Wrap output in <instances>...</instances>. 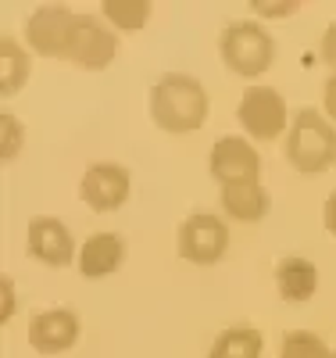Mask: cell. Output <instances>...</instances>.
I'll return each mask as SVG.
<instances>
[{
	"label": "cell",
	"instance_id": "obj_1",
	"mask_svg": "<svg viewBox=\"0 0 336 358\" xmlns=\"http://www.w3.org/2000/svg\"><path fill=\"white\" fill-rule=\"evenodd\" d=\"M147 115L168 136H190L204 129L211 115L207 86L190 72H161L147 94Z\"/></svg>",
	"mask_w": 336,
	"mask_h": 358
},
{
	"label": "cell",
	"instance_id": "obj_2",
	"mask_svg": "<svg viewBox=\"0 0 336 358\" xmlns=\"http://www.w3.org/2000/svg\"><path fill=\"white\" fill-rule=\"evenodd\" d=\"M283 155L297 176H322L336 165V126L322 108H297L283 136Z\"/></svg>",
	"mask_w": 336,
	"mask_h": 358
},
{
	"label": "cell",
	"instance_id": "obj_3",
	"mask_svg": "<svg viewBox=\"0 0 336 358\" xmlns=\"http://www.w3.org/2000/svg\"><path fill=\"white\" fill-rule=\"evenodd\" d=\"M219 57L222 65L240 79H261L276 65V36L268 25L247 18H229L219 33Z\"/></svg>",
	"mask_w": 336,
	"mask_h": 358
},
{
	"label": "cell",
	"instance_id": "obj_4",
	"mask_svg": "<svg viewBox=\"0 0 336 358\" xmlns=\"http://www.w3.org/2000/svg\"><path fill=\"white\" fill-rule=\"evenodd\" d=\"M236 122H240V133L251 143H272V140L286 136V129L293 122V111L279 90L247 86L240 94V104H236Z\"/></svg>",
	"mask_w": 336,
	"mask_h": 358
},
{
	"label": "cell",
	"instance_id": "obj_5",
	"mask_svg": "<svg viewBox=\"0 0 336 358\" xmlns=\"http://www.w3.org/2000/svg\"><path fill=\"white\" fill-rule=\"evenodd\" d=\"M175 251L182 262L211 268L229 251V222L219 212H190L175 229Z\"/></svg>",
	"mask_w": 336,
	"mask_h": 358
},
{
	"label": "cell",
	"instance_id": "obj_6",
	"mask_svg": "<svg viewBox=\"0 0 336 358\" xmlns=\"http://www.w3.org/2000/svg\"><path fill=\"white\" fill-rule=\"evenodd\" d=\"M75 18L79 11H72L68 4H40L29 11L22 36L25 47L40 54V57H54V62H68V47L75 36Z\"/></svg>",
	"mask_w": 336,
	"mask_h": 358
},
{
	"label": "cell",
	"instance_id": "obj_7",
	"mask_svg": "<svg viewBox=\"0 0 336 358\" xmlns=\"http://www.w3.org/2000/svg\"><path fill=\"white\" fill-rule=\"evenodd\" d=\"M207 172L219 187H233V183H258L265 162L258 143H251L243 133H226L211 143L207 155Z\"/></svg>",
	"mask_w": 336,
	"mask_h": 358
},
{
	"label": "cell",
	"instance_id": "obj_8",
	"mask_svg": "<svg viewBox=\"0 0 336 358\" xmlns=\"http://www.w3.org/2000/svg\"><path fill=\"white\" fill-rule=\"evenodd\" d=\"M79 197L97 215L122 212L133 197V172L122 162H89L79 179Z\"/></svg>",
	"mask_w": 336,
	"mask_h": 358
},
{
	"label": "cell",
	"instance_id": "obj_9",
	"mask_svg": "<svg viewBox=\"0 0 336 358\" xmlns=\"http://www.w3.org/2000/svg\"><path fill=\"white\" fill-rule=\"evenodd\" d=\"M118 47H122V36L101 18V15H89V11H79L75 18V36H72V47H68V62L82 72H108L118 57Z\"/></svg>",
	"mask_w": 336,
	"mask_h": 358
},
{
	"label": "cell",
	"instance_id": "obj_10",
	"mask_svg": "<svg viewBox=\"0 0 336 358\" xmlns=\"http://www.w3.org/2000/svg\"><path fill=\"white\" fill-rule=\"evenodd\" d=\"M25 251H29L33 262H40L47 268H68L79 258L72 229L57 215H33L29 219V226H25Z\"/></svg>",
	"mask_w": 336,
	"mask_h": 358
},
{
	"label": "cell",
	"instance_id": "obj_11",
	"mask_svg": "<svg viewBox=\"0 0 336 358\" xmlns=\"http://www.w3.org/2000/svg\"><path fill=\"white\" fill-rule=\"evenodd\" d=\"M25 337L36 355H65L82 337V319L68 305H54V308H43L29 319Z\"/></svg>",
	"mask_w": 336,
	"mask_h": 358
},
{
	"label": "cell",
	"instance_id": "obj_12",
	"mask_svg": "<svg viewBox=\"0 0 336 358\" xmlns=\"http://www.w3.org/2000/svg\"><path fill=\"white\" fill-rule=\"evenodd\" d=\"M129 258V244L118 229H101V233H89L86 241L79 244V258L75 268L82 280H108L115 276Z\"/></svg>",
	"mask_w": 336,
	"mask_h": 358
},
{
	"label": "cell",
	"instance_id": "obj_13",
	"mask_svg": "<svg viewBox=\"0 0 336 358\" xmlns=\"http://www.w3.org/2000/svg\"><path fill=\"white\" fill-rule=\"evenodd\" d=\"M272 280H276V290H279L283 301L304 305V301H312V297L319 294L322 273H319V265L312 258H304V255H283L276 262V268H272Z\"/></svg>",
	"mask_w": 336,
	"mask_h": 358
},
{
	"label": "cell",
	"instance_id": "obj_14",
	"mask_svg": "<svg viewBox=\"0 0 336 358\" xmlns=\"http://www.w3.org/2000/svg\"><path fill=\"white\" fill-rule=\"evenodd\" d=\"M219 204H222V215L243 226H254L265 222L272 212V194L265 190V183H233V187H219Z\"/></svg>",
	"mask_w": 336,
	"mask_h": 358
},
{
	"label": "cell",
	"instance_id": "obj_15",
	"mask_svg": "<svg viewBox=\"0 0 336 358\" xmlns=\"http://www.w3.org/2000/svg\"><path fill=\"white\" fill-rule=\"evenodd\" d=\"M29 72H33V50L11 33H0V97H18L29 83Z\"/></svg>",
	"mask_w": 336,
	"mask_h": 358
},
{
	"label": "cell",
	"instance_id": "obj_16",
	"mask_svg": "<svg viewBox=\"0 0 336 358\" xmlns=\"http://www.w3.org/2000/svg\"><path fill=\"white\" fill-rule=\"evenodd\" d=\"M265 355V334L258 326H226L211 341L207 358H261Z\"/></svg>",
	"mask_w": 336,
	"mask_h": 358
},
{
	"label": "cell",
	"instance_id": "obj_17",
	"mask_svg": "<svg viewBox=\"0 0 336 358\" xmlns=\"http://www.w3.org/2000/svg\"><path fill=\"white\" fill-rule=\"evenodd\" d=\"M97 15L118 36H136L140 29H147L150 15H154V4H150V0H104Z\"/></svg>",
	"mask_w": 336,
	"mask_h": 358
},
{
	"label": "cell",
	"instance_id": "obj_18",
	"mask_svg": "<svg viewBox=\"0 0 336 358\" xmlns=\"http://www.w3.org/2000/svg\"><path fill=\"white\" fill-rule=\"evenodd\" d=\"M333 348L315 330H286L279 341V358H329Z\"/></svg>",
	"mask_w": 336,
	"mask_h": 358
},
{
	"label": "cell",
	"instance_id": "obj_19",
	"mask_svg": "<svg viewBox=\"0 0 336 358\" xmlns=\"http://www.w3.org/2000/svg\"><path fill=\"white\" fill-rule=\"evenodd\" d=\"M22 147H25V126L11 108H4L0 111V162L11 165L22 155Z\"/></svg>",
	"mask_w": 336,
	"mask_h": 358
},
{
	"label": "cell",
	"instance_id": "obj_20",
	"mask_svg": "<svg viewBox=\"0 0 336 358\" xmlns=\"http://www.w3.org/2000/svg\"><path fill=\"white\" fill-rule=\"evenodd\" d=\"M254 22H279V18H293L300 11V0H251L247 4Z\"/></svg>",
	"mask_w": 336,
	"mask_h": 358
},
{
	"label": "cell",
	"instance_id": "obj_21",
	"mask_svg": "<svg viewBox=\"0 0 336 358\" xmlns=\"http://www.w3.org/2000/svg\"><path fill=\"white\" fill-rule=\"evenodd\" d=\"M319 62L336 76V18L322 29V36H319Z\"/></svg>",
	"mask_w": 336,
	"mask_h": 358
},
{
	"label": "cell",
	"instance_id": "obj_22",
	"mask_svg": "<svg viewBox=\"0 0 336 358\" xmlns=\"http://www.w3.org/2000/svg\"><path fill=\"white\" fill-rule=\"evenodd\" d=\"M15 308H18V301H15V283H11V276H0V322H11V315H15Z\"/></svg>",
	"mask_w": 336,
	"mask_h": 358
},
{
	"label": "cell",
	"instance_id": "obj_23",
	"mask_svg": "<svg viewBox=\"0 0 336 358\" xmlns=\"http://www.w3.org/2000/svg\"><path fill=\"white\" fill-rule=\"evenodd\" d=\"M322 111H326L329 122L336 126V76H329L326 86H322Z\"/></svg>",
	"mask_w": 336,
	"mask_h": 358
},
{
	"label": "cell",
	"instance_id": "obj_24",
	"mask_svg": "<svg viewBox=\"0 0 336 358\" xmlns=\"http://www.w3.org/2000/svg\"><path fill=\"white\" fill-rule=\"evenodd\" d=\"M322 226H326V233L336 241V187L329 190V197H326V204H322Z\"/></svg>",
	"mask_w": 336,
	"mask_h": 358
},
{
	"label": "cell",
	"instance_id": "obj_25",
	"mask_svg": "<svg viewBox=\"0 0 336 358\" xmlns=\"http://www.w3.org/2000/svg\"><path fill=\"white\" fill-rule=\"evenodd\" d=\"M329 358H336V351H333V355H329Z\"/></svg>",
	"mask_w": 336,
	"mask_h": 358
}]
</instances>
